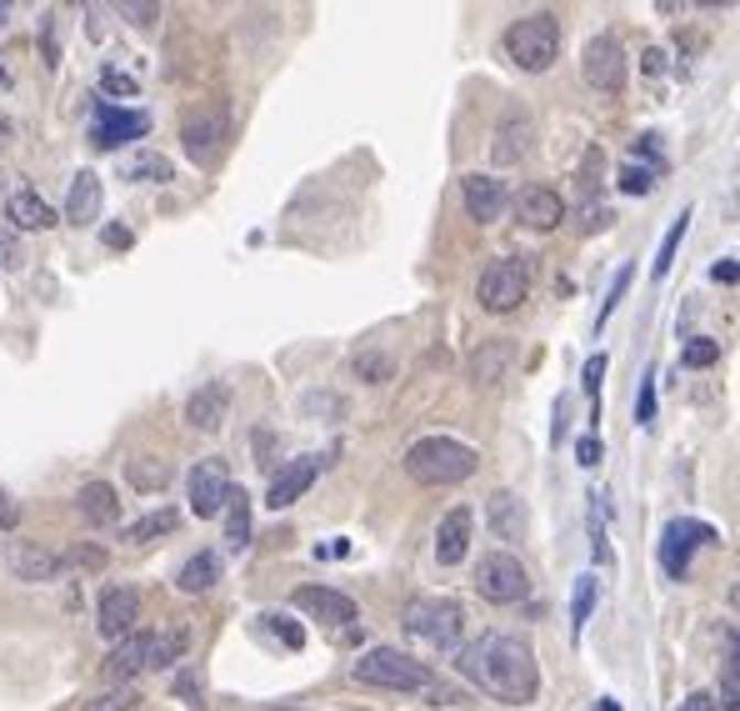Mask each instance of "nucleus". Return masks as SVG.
Returning <instances> with one entry per match:
<instances>
[{
  "label": "nucleus",
  "instance_id": "45",
  "mask_svg": "<svg viewBox=\"0 0 740 711\" xmlns=\"http://www.w3.org/2000/svg\"><path fill=\"white\" fill-rule=\"evenodd\" d=\"M610 220H616V211H610V206H586V220H580V230H606Z\"/></svg>",
  "mask_w": 740,
  "mask_h": 711
},
{
  "label": "nucleus",
  "instance_id": "51",
  "mask_svg": "<svg viewBox=\"0 0 740 711\" xmlns=\"http://www.w3.org/2000/svg\"><path fill=\"white\" fill-rule=\"evenodd\" d=\"M596 711H621V707H616L610 697H600V701H596Z\"/></svg>",
  "mask_w": 740,
  "mask_h": 711
},
{
  "label": "nucleus",
  "instance_id": "47",
  "mask_svg": "<svg viewBox=\"0 0 740 711\" xmlns=\"http://www.w3.org/2000/svg\"><path fill=\"white\" fill-rule=\"evenodd\" d=\"M100 236H106V246H110V251H126V246L135 241V236H131V226H106Z\"/></svg>",
  "mask_w": 740,
  "mask_h": 711
},
{
  "label": "nucleus",
  "instance_id": "22",
  "mask_svg": "<svg viewBox=\"0 0 740 711\" xmlns=\"http://www.w3.org/2000/svg\"><path fill=\"white\" fill-rule=\"evenodd\" d=\"M470 526H476V516H470L466 506H450V511L440 516V526H436V561L440 567H460V561H466Z\"/></svg>",
  "mask_w": 740,
  "mask_h": 711
},
{
  "label": "nucleus",
  "instance_id": "15",
  "mask_svg": "<svg viewBox=\"0 0 740 711\" xmlns=\"http://www.w3.org/2000/svg\"><path fill=\"white\" fill-rule=\"evenodd\" d=\"M6 571L15 581H55L66 571V557L45 551L41 541H6Z\"/></svg>",
  "mask_w": 740,
  "mask_h": 711
},
{
  "label": "nucleus",
  "instance_id": "34",
  "mask_svg": "<svg viewBox=\"0 0 740 711\" xmlns=\"http://www.w3.org/2000/svg\"><path fill=\"white\" fill-rule=\"evenodd\" d=\"M596 586H600V581L590 577V571H586V577H576V596H570V632H576V636H580V626L590 622V606H596Z\"/></svg>",
  "mask_w": 740,
  "mask_h": 711
},
{
  "label": "nucleus",
  "instance_id": "18",
  "mask_svg": "<svg viewBox=\"0 0 740 711\" xmlns=\"http://www.w3.org/2000/svg\"><path fill=\"white\" fill-rule=\"evenodd\" d=\"M460 196H466V216L480 220V226H490V220H501L505 206H511V196H505V186L496 181V175H466L460 181Z\"/></svg>",
  "mask_w": 740,
  "mask_h": 711
},
{
  "label": "nucleus",
  "instance_id": "36",
  "mask_svg": "<svg viewBox=\"0 0 740 711\" xmlns=\"http://www.w3.org/2000/svg\"><path fill=\"white\" fill-rule=\"evenodd\" d=\"M135 687H110V691H100L96 701H86L80 711H135Z\"/></svg>",
  "mask_w": 740,
  "mask_h": 711
},
{
  "label": "nucleus",
  "instance_id": "12",
  "mask_svg": "<svg viewBox=\"0 0 740 711\" xmlns=\"http://www.w3.org/2000/svg\"><path fill=\"white\" fill-rule=\"evenodd\" d=\"M476 591L486 596L490 606H511V602H521L525 591H531V577H525V567L511 557V551H490V557H480Z\"/></svg>",
  "mask_w": 740,
  "mask_h": 711
},
{
  "label": "nucleus",
  "instance_id": "31",
  "mask_svg": "<svg viewBox=\"0 0 740 711\" xmlns=\"http://www.w3.org/2000/svg\"><path fill=\"white\" fill-rule=\"evenodd\" d=\"M226 541L236 551L251 547V496L236 492V486H230V496H226Z\"/></svg>",
  "mask_w": 740,
  "mask_h": 711
},
{
  "label": "nucleus",
  "instance_id": "8",
  "mask_svg": "<svg viewBox=\"0 0 740 711\" xmlns=\"http://www.w3.org/2000/svg\"><path fill=\"white\" fill-rule=\"evenodd\" d=\"M720 531L710 521H696V516H675V521H665L661 531V547H655V557H661V571L675 581L690 577V557H696V547H716Z\"/></svg>",
  "mask_w": 740,
  "mask_h": 711
},
{
  "label": "nucleus",
  "instance_id": "49",
  "mask_svg": "<svg viewBox=\"0 0 740 711\" xmlns=\"http://www.w3.org/2000/svg\"><path fill=\"white\" fill-rule=\"evenodd\" d=\"M681 711H720V707H716V697H710V691H690V697L681 701Z\"/></svg>",
  "mask_w": 740,
  "mask_h": 711
},
{
  "label": "nucleus",
  "instance_id": "48",
  "mask_svg": "<svg viewBox=\"0 0 740 711\" xmlns=\"http://www.w3.org/2000/svg\"><path fill=\"white\" fill-rule=\"evenodd\" d=\"M710 276H716L720 286H736V281H740V266H736V256H726V261H716V266H710Z\"/></svg>",
  "mask_w": 740,
  "mask_h": 711
},
{
  "label": "nucleus",
  "instance_id": "37",
  "mask_svg": "<svg viewBox=\"0 0 740 711\" xmlns=\"http://www.w3.org/2000/svg\"><path fill=\"white\" fill-rule=\"evenodd\" d=\"M261 622H265V632H271V636H281V642L291 646V651H301V646H305V632L291 622V616H281V612H265Z\"/></svg>",
  "mask_w": 740,
  "mask_h": 711
},
{
  "label": "nucleus",
  "instance_id": "17",
  "mask_svg": "<svg viewBox=\"0 0 740 711\" xmlns=\"http://www.w3.org/2000/svg\"><path fill=\"white\" fill-rule=\"evenodd\" d=\"M316 476H320V461H316V456H295V461H285V466L271 476L265 506H271V511H285V506H295L305 492H311V486H316Z\"/></svg>",
  "mask_w": 740,
  "mask_h": 711
},
{
  "label": "nucleus",
  "instance_id": "19",
  "mask_svg": "<svg viewBox=\"0 0 740 711\" xmlns=\"http://www.w3.org/2000/svg\"><path fill=\"white\" fill-rule=\"evenodd\" d=\"M531 141H535V121L525 110H505L501 126H496V146H490V161L496 165H515L531 155Z\"/></svg>",
  "mask_w": 740,
  "mask_h": 711
},
{
  "label": "nucleus",
  "instance_id": "27",
  "mask_svg": "<svg viewBox=\"0 0 740 711\" xmlns=\"http://www.w3.org/2000/svg\"><path fill=\"white\" fill-rule=\"evenodd\" d=\"M6 220H15L21 230H51V226H61V216H55V211L45 206L31 186H21V191H11V196H6Z\"/></svg>",
  "mask_w": 740,
  "mask_h": 711
},
{
  "label": "nucleus",
  "instance_id": "6",
  "mask_svg": "<svg viewBox=\"0 0 740 711\" xmlns=\"http://www.w3.org/2000/svg\"><path fill=\"white\" fill-rule=\"evenodd\" d=\"M405 632L415 642L436 646V651H460V632H466V612L450 596H411L401 612Z\"/></svg>",
  "mask_w": 740,
  "mask_h": 711
},
{
  "label": "nucleus",
  "instance_id": "20",
  "mask_svg": "<svg viewBox=\"0 0 740 711\" xmlns=\"http://www.w3.org/2000/svg\"><path fill=\"white\" fill-rule=\"evenodd\" d=\"M515 216H521V226H531V230H555L561 220H566V201H561V191H551V186H525L521 196H515Z\"/></svg>",
  "mask_w": 740,
  "mask_h": 711
},
{
  "label": "nucleus",
  "instance_id": "26",
  "mask_svg": "<svg viewBox=\"0 0 740 711\" xmlns=\"http://www.w3.org/2000/svg\"><path fill=\"white\" fill-rule=\"evenodd\" d=\"M511 362H515V346L505 336H490V341H480L476 351H470V376L476 381H505V371H511Z\"/></svg>",
  "mask_w": 740,
  "mask_h": 711
},
{
  "label": "nucleus",
  "instance_id": "16",
  "mask_svg": "<svg viewBox=\"0 0 740 711\" xmlns=\"http://www.w3.org/2000/svg\"><path fill=\"white\" fill-rule=\"evenodd\" d=\"M291 602H295V612L316 616V622H330V626H356V616H360V606L336 586H295Z\"/></svg>",
  "mask_w": 740,
  "mask_h": 711
},
{
  "label": "nucleus",
  "instance_id": "5",
  "mask_svg": "<svg viewBox=\"0 0 740 711\" xmlns=\"http://www.w3.org/2000/svg\"><path fill=\"white\" fill-rule=\"evenodd\" d=\"M350 677H356L360 687H381V691H431L436 687L431 667L405 657L401 646H370L366 657L350 667Z\"/></svg>",
  "mask_w": 740,
  "mask_h": 711
},
{
  "label": "nucleus",
  "instance_id": "40",
  "mask_svg": "<svg viewBox=\"0 0 740 711\" xmlns=\"http://www.w3.org/2000/svg\"><path fill=\"white\" fill-rule=\"evenodd\" d=\"M131 482L141 486V492H155V486L171 482V466H165V461L161 466H145V456H141V461H131Z\"/></svg>",
  "mask_w": 740,
  "mask_h": 711
},
{
  "label": "nucleus",
  "instance_id": "21",
  "mask_svg": "<svg viewBox=\"0 0 740 711\" xmlns=\"http://www.w3.org/2000/svg\"><path fill=\"white\" fill-rule=\"evenodd\" d=\"M230 417V386L226 381H206L200 391H191V401H185V421L196 431H220Z\"/></svg>",
  "mask_w": 740,
  "mask_h": 711
},
{
  "label": "nucleus",
  "instance_id": "33",
  "mask_svg": "<svg viewBox=\"0 0 740 711\" xmlns=\"http://www.w3.org/2000/svg\"><path fill=\"white\" fill-rule=\"evenodd\" d=\"M686 226H690V211H681V216L671 220V230H665V241H661V251H655V261H651V276H655V281H665V276H671L675 251H681V241H686Z\"/></svg>",
  "mask_w": 740,
  "mask_h": 711
},
{
  "label": "nucleus",
  "instance_id": "25",
  "mask_svg": "<svg viewBox=\"0 0 740 711\" xmlns=\"http://www.w3.org/2000/svg\"><path fill=\"white\" fill-rule=\"evenodd\" d=\"M76 511L86 526H116L120 521V492L110 482H86L76 492Z\"/></svg>",
  "mask_w": 740,
  "mask_h": 711
},
{
  "label": "nucleus",
  "instance_id": "39",
  "mask_svg": "<svg viewBox=\"0 0 740 711\" xmlns=\"http://www.w3.org/2000/svg\"><path fill=\"white\" fill-rule=\"evenodd\" d=\"M621 191H625V196H651V191H655V175L651 171H645V165H621Z\"/></svg>",
  "mask_w": 740,
  "mask_h": 711
},
{
  "label": "nucleus",
  "instance_id": "3",
  "mask_svg": "<svg viewBox=\"0 0 740 711\" xmlns=\"http://www.w3.org/2000/svg\"><path fill=\"white\" fill-rule=\"evenodd\" d=\"M480 466V456L456 437H421L405 451V476L415 486H460L470 482Z\"/></svg>",
  "mask_w": 740,
  "mask_h": 711
},
{
  "label": "nucleus",
  "instance_id": "13",
  "mask_svg": "<svg viewBox=\"0 0 740 711\" xmlns=\"http://www.w3.org/2000/svg\"><path fill=\"white\" fill-rule=\"evenodd\" d=\"M185 492H191V516L210 521V516L226 511V496H230V466L220 456H206L191 466L185 476Z\"/></svg>",
  "mask_w": 740,
  "mask_h": 711
},
{
  "label": "nucleus",
  "instance_id": "42",
  "mask_svg": "<svg viewBox=\"0 0 740 711\" xmlns=\"http://www.w3.org/2000/svg\"><path fill=\"white\" fill-rule=\"evenodd\" d=\"M356 376L370 386H381V381H391V362L385 356H356Z\"/></svg>",
  "mask_w": 740,
  "mask_h": 711
},
{
  "label": "nucleus",
  "instance_id": "54",
  "mask_svg": "<svg viewBox=\"0 0 740 711\" xmlns=\"http://www.w3.org/2000/svg\"><path fill=\"white\" fill-rule=\"evenodd\" d=\"M271 711H291V707H271Z\"/></svg>",
  "mask_w": 740,
  "mask_h": 711
},
{
  "label": "nucleus",
  "instance_id": "11",
  "mask_svg": "<svg viewBox=\"0 0 740 711\" xmlns=\"http://www.w3.org/2000/svg\"><path fill=\"white\" fill-rule=\"evenodd\" d=\"M580 76H586V86L600 90V96H621V90H625V76H631L621 41H616V35H596V41H586V55H580Z\"/></svg>",
  "mask_w": 740,
  "mask_h": 711
},
{
  "label": "nucleus",
  "instance_id": "32",
  "mask_svg": "<svg viewBox=\"0 0 740 711\" xmlns=\"http://www.w3.org/2000/svg\"><path fill=\"white\" fill-rule=\"evenodd\" d=\"M716 707L740 711V667H736V626L726 632V657H720V701Z\"/></svg>",
  "mask_w": 740,
  "mask_h": 711
},
{
  "label": "nucleus",
  "instance_id": "50",
  "mask_svg": "<svg viewBox=\"0 0 740 711\" xmlns=\"http://www.w3.org/2000/svg\"><path fill=\"white\" fill-rule=\"evenodd\" d=\"M21 521V511H15V502L6 492H0V526H6V531H11V526Z\"/></svg>",
  "mask_w": 740,
  "mask_h": 711
},
{
  "label": "nucleus",
  "instance_id": "44",
  "mask_svg": "<svg viewBox=\"0 0 740 711\" xmlns=\"http://www.w3.org/2000/svg\"><path fill=\"white\" fill-rule=\"evenodd\" d=\"M600 381H606V356H590L586 371H580V391L596 396V391H600Z\"/></svg>",
  "mask_w": 740,
  "mask_h": 711
},
{
  "label": "nucleus",
  "instance_id": "43",
  "mask_svg": "<svg viewBox=\"0 0 740 711\" xmlns=\"http://www.w3.org/2000/svg\"><path fill=\"white\" fill-rule=\"evenodd\" d=\"M635 421H641V427H651V421H655V376H645V381H641V396H635Z\"/></svg>",
  "mask_w": 740,
  "mask_h": 711
},
{
  "label": "nucleus",
  "instance_id": "23",
  "mask_svg": "<svg viewBox=\"0 0 740 711\" xmlns=\"http://www.w3.org/2000/svg\"><path fill=\"white\" fill-rule=\"evenodd\" d=\"M100 211H106V191H100L96 171H80L66 191V220L70 226H96Z\"/></svg>",
  "mask_w": 740,
  "mask_h": 711
},
{
  "label": "nucleus",
  "instance_id": "9",
  "mask_svg": "<svg viewBox=\"0 0 740 711\" xmlns=\"http://www.w3.org/2000/svg\"><path fill=\"white\" fill-rule=\"evenodd\" d=\"M230 141V110L226 106H196L181 126V146L196 165H210Z\"/></svg>",
  "mask_w": 740,
  "mask_h": 711
},
{
  "label": "nucleus",
  "instance_id": "29",
  "mask_svg": "<svg viewBox=\"0 0 740 711\" xmlns=\"http://www.w3.org/2000/svg\"><path fill=\"white\" fill-rule=\"evenodd\" d=\"M175 165L165 161L161 151H135L120 161V181H141V186H161V181H171Z\"/></svg>",
  "mask_w": 740,
  "mask_h": 711
},
{
  "label": "nucleus",
  "instance_id": "24",
  "mask_svg": "<svg viewBox=\"0 0 740 711\" xmlns=\"http://www.w3.org/2000/svg\"><path fill=\"white\" fill-rule=\"evenodd\" d=\"M486 526L496 531L501 541H521L525 526H531V516H525V502L515 492H496L486 502Z\"/></svg>",
  "mask_w": 740,
  "mask_h": 711
},
{
  "label": "nucleus",
  "instance_id": "41",
  "mask_svg": "<svg viewBox=\"0 0 740 711\" xmlns=\"http://www.w3.org/2000/svg\"><path fill=\"white\" fill-rule=\"evenodd\" d=\"M100 90H106V96H135L141 80L126 76V71H116V66H106V71H100ZM106 96H100V100H106Z\"/></svg>",
  "mask_w": 740,
  "mask_h": 711
},
{
  "label": "nucleus",
  "instance_id": "52",
  "mask_svg": "<svg viewBox=\"0 0 740 711\" xmlns=\"http://www.w3.org/2000/svg\"><path fill=\"white\" fill-rule=\"evenodd\" d=\"M11 141V121H0V146Z\"/></svg>",
  "mask_w": 740,
  "mask_h": 711
},
{
  "label": "nucleus",
  "instance_id": "4",
  "mask_svg": "<svg viewBox=\"0 0 740 711\" xmlns=\"http://www.w3.org/2000/svg\"><path fill=\"white\" fill-rule=\"evenodd\" d=\"M501 55L525 76H545L555 66V55H561V21L551 11H531L521 21H511L501 35Z\"/></svg>",
  "mask_w": 740,
  "mask_h": 711
},
{
  "label": "nucleus",
  "instance_id": "28",
  "mask_svg": "<svg viewBox=\"0 0 740 711\" xmlns=\"http://www.w3.org/2000/svg\"><path fill=\"white\" fill-rule=\"evenodd\" d=\"M216 581H220V557H216V551H196V557L175 571V586H181L185 596H200V591H210Z\"/></svg>",
  "mask_w": 740,
  "mask_h": 711
},
{
  "label": "nucleus",
  "instance_id": "35",
  "mask_svg": "<svg viewBox=\"0 0 740 711\" xmlns=\"http://www.w3.org/2000/svg\"><path fill=\"white\" fill-rule=\"evenodd\" d=\"M716 362H720V341H710V336H690L686 351H681V366H686V371H706V366H716Z\"/></svg>",
  "mask_w": 740,
  "mask_h": 711
},
{
  "label": "nucleus",
  "instance_id": "46",
  "mask_svg": "<svg viewBox=\"0 0 740 711\" xmlns=\"http://www.w3.org/2000/svg\"><path fill=\"white\" fill-rule=\"evenodd\" d=\"M600 451H606V446H600V437H580L576 441V461H580V466H596Z\"/></svg>",
  "mask_w": 740,
  "mask_h": 711
},
{
  "label": "nucleus",
  "instance_id": "53",
  "mask_svg": "<svg viewBox=\"0 0 740 711\" xmlns=\"http://www.w3.org/2000/svg\"><path fill=\"white\" fill-rule=\"evenodd\" d=\"M6 15H11V6H0V25H6Z\"/></svg>",
  "mask_w": 740,
  "mask_h": 711
},
{
  "label": "nucleus",
  "instance_id": "10",
  "mask_svg": "<svg viewBox=\"0 0 740 711\" xmlns=\"http://www.w3.org/2000/svg\"><path fill=\"white\" fill-rule=\"evenodd\" d=\"M151 136V116L131 106H116V100L96 96V121H90V146L96 151H116V146H131Z\"/></svg>",
  "mask_w": 740,
  "mask_h": 711
},
{
  "label": "nucleus",
  "instance_id": "2",
  "mask_svg": "<svg viewBox=\"0 0 740 711\" xmlns=\"http://www.w3.org/2000/svg\"><path fill=\"white\" fill-rule=\"evenodd\" d=\"M185 646H191V632L185 626H165V632H141L135 626L131 636H120L110 642V657H106V681L116 687H131L141 671H155V667H175L185 657Z\"/></svg>",
  "mask_w": 740,
  "mask_h": 711
},
{
  "label": "nucleus",
  "instance_id": "30",
  "mask_svg": "<svg viewBox=\"0 0 740 711\" xmlns=\"http://www.w3.org/2000/svg\"><path fill=\"white\" fill-rule=\"evenodd\" d=\"M175 526H181V511L161 506V511H151V516H141V521L126 526V531H120V541H131V547H145V541H155V537H171Z\"/></svg>",
  "mask_w": 740,
  "mask_h": 711
},
{
  "label": "nucleus",
  "instance_id": "7",
  "mask_svg": "<svg viewBox=\"0 0 740 711\" xmlns=\"http://www.w3.org/2000/svg\"><path fill=\"white\" fill-rule=\"evenodd\" d=\"M525 295H531V266H525V256H496V261L480 271L476 301L490 316H511Z\"/></svg>",
  "mask_w": 740,
  "mask_h": 711
},
{
  "label": "nucleus",
  "instance_id": "1",
  "mask_svg": "<svg viewBox=\"0 0 740 711\" xmlns=\"http://www.w3.org/2000/svg\"><path fill=\"white\" fill-rule=\"evenodd\" d=\"M456 657H460V671L496 701L525 707V701H535V691H541V667H535L531 642H521V636H511V632H486L480 642L460 646Z\"/></svg>",
  "mask_w": 740,
  "mask_h": 711
},
{
  "label": "nucleus",
  "instance_id": "38",
  "mask_svg": "<svg viewBox=\"0 0 740 711\" xmlns=\"http://www.w3.org/2000/svg\"><path fill=\"white\" fill-rule=\"evenodd\" d=\"M631 276H635V266H621V271H616V281H610L606 301H600V316H596V326H606V321H610V311L621 306V295H625V286H631Z\"/></svg>",
  "mask_w": 740,
  "mask_h": 711
},
{
  "label": "nucleus",
  "instance_id": "14",
  "mask_svg": "<svg viewBox=\"0 0 740 711\" xmlns=\"http://www.w3.org/2000/svg\"><path fill=\"white\" fill-rule=\"evenodd\" d=\"M135 622H141V591L135 586H106L100 591V606H96V632L106 642H120L131 636Z\"/></svg>",
  "mask_w": 740,
  "mask_h": 711
}]
</instances>
